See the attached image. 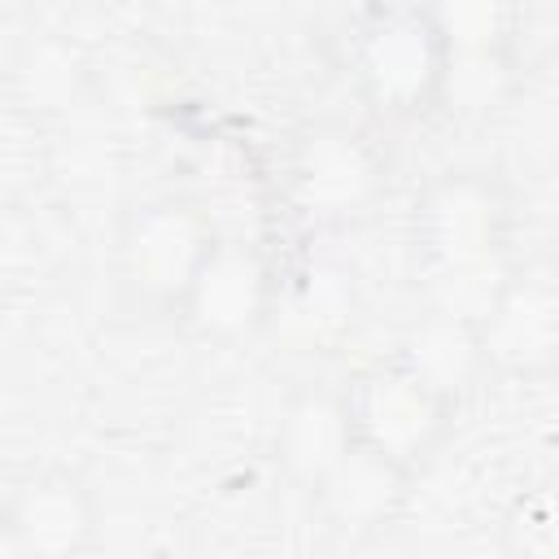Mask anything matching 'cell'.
<instances>
[{"label":"cell","mask_w":559,"mask_h":559,"mask_svg":"<svg viewBox=\"0 0 559 559\" xmlns=\"http://www.w3.org/2000/svg\"><path fill=\"white\" fill-rule=\"evenodd\" d=\"M218 231L188 197H153L127 210L118 231V288L140 314L175 319Z\"/></svg>","instance_id":"4"},{"label":"cell","mask_w":559,"mask_h":559,"mask_svg":"<svg viewBox=\"0 0 559 559\" xmlns=\"http://www.w3.org/2000/svg\"><path fill=\"white\" fill-rule=\"evenodd\" d=\"M411 480H415L411 467L354 441L345 450V459L310 489V507L332 533L367 537L397 520V511L406 507Z\"/></svg>","instance_id":"10"},{"label":"cell","mask_w":559,"mask_h":559,"mask_svg":"<svg viewBox=\"0 0 559 559\" xmlns=\"http://www.w3.org/2000/svg\"><path fill=\"white\" fill-rule=\"evenodd\" d=\"M96 498L92 489L61 472L44 467L22 476L0 515L4 555L13 559H74L96 542Z\"/></svg>","instance_id":"9"},{"label":"cell","mask_w":559,"mask_h":559,"mask_svg":"<svg viewBox=\"0 0 559 559\" xmlns=\"http://www.w3.org/2000/svg\"><path fill=\"white\" fill-rule=\"evenodd\" d=\"M502 542L511 555L528 559H559V493L542 489L515 502V511L502 524Z\"/></svg>","instance_id":"14"},{"label":"cell","mask_w":559,"mask_h":559,"mask_svg":"<svg viewBox=\"0 0 559 559\" xmlns=\"http://www.w3.org/2000/svg\"><path fill=\"white\" fill-rule=\"evenodd\" d=\"M349 83L384 122H419L445 109L450 57L424 0H380L349 31Z\"/></svg>","instance_id":"2"},{"label":"cell","mask_w":559,"mask_h":559,"mask_svg":"<svg viewBox=\"0 0 559 559\" xmlns=\"http://www.w3.org/2000/svg\"><path fill=\"white\" fill-rule=\"evenodd\" d=\"M354 445L345 384H306L288 397L275 428V467L301 493H310Z\"/></svg>","instance_id":"11"},{"label":"cell","mask_w":559,"mask_h":559,"mask_svg":"<svg viewBox=\"0 0 559 559\" xmlns=\"http://www.w3.org/2000/svg\"><path fill=\"white\" fill-rule=\"evenodd\" d=\"M280 297V271L275 262L253 245L236 236H218L205 253L192 288L183 293L175 323H183L201 341H245L262 328H271Z\"/></svg>","instance_id":"7"},{"label":"cell","mask_w":559,"mask_h":559,"mask_svg":"<svg viewBox=\"0 0 559 559\" xmlns=\"http://www.w3.org/2000/svg\"><path fill=\"white\" fill-rule=\"evenodd\" d=\"M293 210L314 227H336L371 214L389 188L384 153L345 122L306 127L284 166Z\"/></svg>","instance_id":"5"},{"label":"cell","mask_w":559,"mask_h":559,"mask_svg":"<svg viewBox=\"0 0 559 559\" xmlns=\"http://www.w3.org/2000/svg\"><path fill=\"white\" fill-rule=\"evenodd\" d=\"M406 245L415 280L428 284L432 306L480 314L498 280L511 271V197L489 170H441L411 205Z\"/></svg>","instance_id":"1"},{"label":"cell","mask_w":559,"mask_h":559,"mask_svg":"<svg viewBox=\"0 0 559 559\" xmlns=\"http://www.w3.org/2000/svg\"><path fill=\"white\" fill-rule=\"evenodd\" d=\"M271 323L306 345H323L341 336L354 323V280L332 262H306L280 275Z\"/></svg>","instance_id":"13"},{"label":"cell","mask_w":559,"mask_h":559,"mask_svg":"<svg viewBox=\"0 0 559 559\" xmlns=\"http://www.w3.org/2000/svg\"><path fill=\"white\" fill-rule=\"evenodd\" d=\"M489 376H550L559 371V266H511L476 314Z\"/></svg>","instance_id":"6"},{"label":"cell","mask_w":559,"mask_h":559,"mask_svg":"<svg viewBox=\"0 0 559 559\" xmlns=\"http://www.w3.org/2000/svg\"><path fill=\"white\" fill-rule=\"evenodd\" d=\"M445 57V109H489L515 61V35H520V0H424Z\"/></svg>","instance_id":"8"},{"label":"cell","mask_w":559,"mask_h":559,"mask_svg":"<svg viewBox=\"0 0 559 559\" xmlns=\"http://www.w3.org/2000/svg\"><path fill=\"white\" fill-rule=\"evenodd\" d=\"M393 354L459 402L467 389H476L489 376L476 314H463L450 306H428L424 314H415Z\"/></svg>","instance_id":"12"},{"label":"cell","mask_w":559,"mask_h":559,"mask_svg":"<svg viewBox=\"0 0 559 559\" xmlns=\"http://www.w3.org/2000/svg\"><path fill=\"white\" fill-rule=\"evenodd\" d=\"M345 406L354 441L380 450L384 459L419 472L450 441L459 419V397L437 389L397 354L358 367L345 380Z\"/></svg>","instance_id":"3"}]
</instances>
